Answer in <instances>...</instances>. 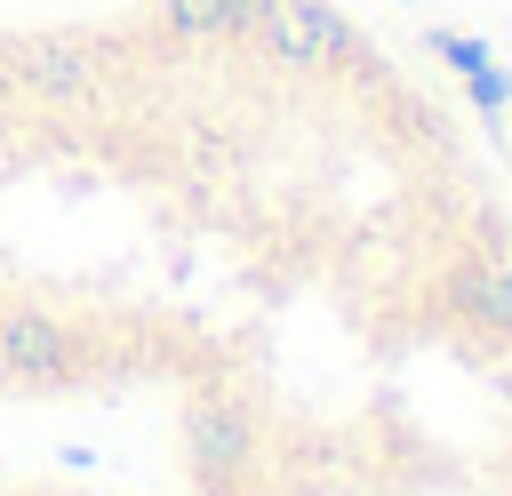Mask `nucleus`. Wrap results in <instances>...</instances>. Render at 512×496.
<instances>
[{"mask_svg":"<svg viewBox=\"0 0 512 496\" xmlns=\"http://www.w3.org/2000/svg\"><path fill=\"white\" fill-rule=\"evenodd\" d=\"M0 496H160V488H144V480H128V472H104V464L0 448Z\"/></svg>","mask_w":512,"mask_h":496,"instance_id":"1","label":"nucleus"},{"mask_svg":"<svg viewBox=\"0 0 512 496\" xmlns=\"http://www.w3.org/2000/svg\"><path fill=\"white\" fill-rule=\"evenodd\" d=\"M0 8H8V0H0Z\"/></svg>","mask_w":512,"mask_h":496,"instance_id":"2","label":"nucleus"}]
</instances>
